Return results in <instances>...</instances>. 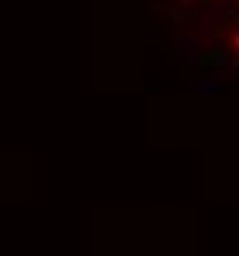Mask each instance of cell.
<instances>
[{
  "label": "cell",
  "instance_id": "cell-1",
  "mask_svg": "<svg viewBox=\"0 0 239 256\" xmlns=\"http://www.w3.org/2000/svg\"><path fill=\"white\" fill-rule=\"evenodd\" d=\"M236 45H239V35H236Z\"/></svg>",
  "mask_w": 239,
  "mask_h": 256
}]
</instances>
